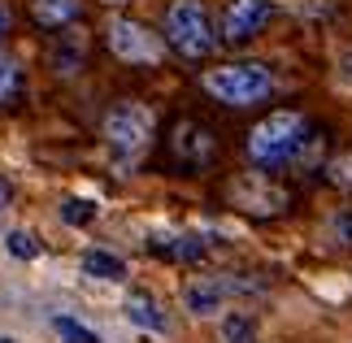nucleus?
Segmentation results:
<instances>
[{
    "instance_id": "18",
    "label": "nucleus",
    "mask_w": 352,
    "mask_h": 343,
    "mask_svg": "<svg viewBox=\"0 0 352 343\" xmlns=\"http://www.w3.org/2000/svg\"><path fill=\"white\" fill-rule=\"evenodd\" d=\"M61 222H70V226L96 222V204H91V200H65L61 204Z\"/></svg>"
},
{
    "instance_id": "16",
    "label": "nucleus",
    "mask_w": 352,
    "mask_h": 343,
    "mask_svg": "<svg viewBox=\"0 0 352 343\" xmlns=\"http://www.w3.org/2000/svg\"><path fill=\"white\" fill-rule=\"evenodd\" d=\"M52 331H57L61 343H100V335L87 331L78 318H52Z\"/></svg>"
},
{
    "instance_id": "24",
    "label": "nucleus",
    "mask_w": 352,
    "mask_h": 343,
    "mask_svg": "<svg viewBox=\"0 0 352 343\" xmlns=\"http://www.w3.org/2000/svg\"><path fill=\"white\" fill-rule=\"evenodd\" d=\"M0 343H13V339H5V335H0Z\"/></svg>"
},
{
    "instance_id": "10",
    "label": "nucleus",
    "mask_w": 352,
    "mask_h": 343,
    "mask_svg": "<svg viewBox=\"0 0 352 343\" xmlns=\"http://www.w3.org/2000/svg\"><path fill=\"white\" fill-rule=\"evenodd\" d=\"M226 296H231V287L222 278H196L183 287V305L187 313H196V318H213V313H222Z\"/></svg>"
},
{
    "instance_id": "13",
    "label": "nucleus",
    "mask_w": 352,
    "mask_h": 343,
    "mask_svg": "<svg viewBox=\"0 0 352 343\" xmlns=\"http://www.w3.org/2000/svg\"><path fill=\"white\" fill-rule=\"evenodd\" d=\"M83 274L87 278H100V283H122L126 278V261L122 256H113V252H100V248H91V252H83Z\"/></svg>"
},
{
    "instance_id": "23",
    "label": "nucleus",
    "mask_w": 352,
    "mask_h": 343,
    "mask_svg": "<svg viewBox=\"0 0 352 343\" xmlns=\"http://www.w3.org/2000/svg\"><path fill=\"white\" fill-rule=\"evenodd\" d=\"M104 5H126V0H104Z\"/></svg>"
},
{
    "instance_id": "1",
    "label": "nucleus",
    "mask_w": 352,
    "mask_h": 343,
    "mask_svg": "<svg viewBox=\"0 0 352 343\" xmlns=\"http://www.w3.org/2000/svg\"><path fill=\"white\" fill-rule=\"evenodd\" d=\"M305 131H309V122H305V113H296V109H278V113L261 118L248 135V161L256 170L287 166V161L300 153Z\"/></svg>"
},
{
    "instance_id": "19",
    "label": "nucleus",
    "mask_w": 352,
    "mask_h": 343,
    "mask_svg": "<svg viewBox=\"0 0 352 343\" xmlns=\"http://www.w3.org/2000/svg\"><path fill=\"white\" fill-rule=\"evenodd\" d=\"M9 256H18V261H35L39 256V243H35V235L31 230H9Z\"/></svg>"
},
{
    "instance_id": "12",
    "label": "nucleus",
    "mask_w": 352,
    "mask_h": 343,
    "mask_svg": "<svg viewBox=\"0 0 352 343\" xmlns=\"http://www.w3.org/2000/svg\"><path fill=\"white\" fill-rule=\"evenodd\" d=\"M31 18L48 31H61L78 18V0H31Z\"/></svg>"
},
{
    "instance_id": "4",
    "label": "nucleus",
    "mask_w": 352,
    "mask_h": 343,
    "mask_svg": "<svg viewBox=\"0 0 352 343\" xmlns=\"http://www.w3.org/2000/svg\"><path fill=\"white\" fill-rule=\"evenodd\" d=\"M153 109L140 104V100H118L109 113H104V144H109V153L118 161H135L148 148V140H153Z\"/></svg>"
},
{
    "instance_id": "7",
    "label": "nucleus",
    "mask_w": 352,
    "mask_h": 343,
    "mask_svg": "<svg viewBox=\"0 0 352 343\" xmlns=\"http://www.w3.org/2000/svg\"><path fill=\"white\" fill-rule=\"evenodd\" d=\"M231 200L239 204V209H248V213H283L287 209V191L274 187L270 178L261 174H248V178H239V183L231 187Z\"/></svg>"
},
{
    "instance_id": "14",
    "label": "nucleus",
    "mask_w": 352,
    "mask_h": 343,
    "mask_svg": "<svg viewBox=\"0 0 352 343\" xmlns=\"http://www.w3.org/2000/svg\"><path fill=\"white\" fill-rule=\"evenodd\" d=\"M153 252L174 256V261H205V239H196V235H170V239H157Z\"/></svg>"
},
{
    "instance_id": "5",
    "label": "nucleus",
    "mask_w": 352,
    "mask_h": 343,
    "mask_svg": "<svg viewBox=\"0 0 352 343\" xmlns=\"http://www.w3.org/2000/svg\"><path fill=\"white\" fill-rule=\"evenodd\" d=\"M109 48L118 61H131V65H157L161 61V35H153L144 22L135 18H113L109 22Z\"/></svg>"
},
{
    "instance_id": "22",
    "label": "nucleus",
    "mask_w": 352,
    "mask_h": 343,
    "mask_svg": "<svg viewBox=\"0 0 352 343\" xmlns=\"http://www.w3.org/2000/svg\"><path fill=\"white\" fill-rule=\"evenodd\" d=\"M5 31H9V9L0 5V35H5Z\"/></svg>"
},
{
    "instance_id": "15",
    "label": "nucleus",
    "mask_w": 352,
    "mask_h": 343,
    "mask_svg": "<svg viewBox=\"0 0 352 343\" xmlns=\"http://www.w3.org/2000/svg\"><path fill=\"white\" fill-rule=\"evenodd\" d=\"M222 343H256V322L248 313H226L222 318Z\"/></svg>"
},
{
    "instance_id": "8",
    "label": "nucleus",
    "mask_w": 352,
    "mask_h": 343,
    "mask_svg": "<svg viewBox=\"0 0 352 343\" xmlns=\"http://www.w3.org/2000/svg\"><path fill=\"white\" fill-rule=\"evenodd\" d=\"M83 57H87V35H83V31H70V26H61V31L52 35V44H48L52 70L70 78V74L83 70Z\"/></svg>"
},
{
    "instance_id": "21",
    "label": "nucleus",
    "mask_w": 352,
    "mask_h": 343,
    "mask_svg": "<svg viewBox=\"0 0 352 343\" xmlns=\"http://www.w3.org/2000/svg\"><path fill=\"white\" fill-rule=\"evenodd\" d=\"M335 230H344V235H352V217H335Z\"/></svg>"
},
{
    "instance_id": "3",
    "label": "nucleus",
    "mask_w": 352,
    "mask_h": 343,
    "mask_svg": "<svg viewBox=\"0 0 352 343\" xmlns=\"http://www.w3.org/2000/svg\"><path fill=\"white\" fill-rule=\"evenodd\" d=\"M166 44L187 61H200L213 52L218 35H213V18L200 0H174L166 9Z\"/></svg>"
},
{
    "instance_id": "6",
    "label": "nucleus",
    "mask_w": 352,
    "mask_h": 343,
    "mask_svg": "<svg viewBox=\"0 0 352 343\" xmlns=\"http://www.w3.org/2000/svg\"><path fill=\"white\" fill-rule=\"evenodd\" d=\"M270 18H274V0H226L222 39L226 44H243V39H252Z\"/></svg>"
},
{
    "instance_id": "2",
    "label": "nucleus",
    "mask_w": 352,
    "mask_h": 343,
    "mask_svg": "<svg viewBox=\"0 0 352 343\" xmlns=\"http://www.w3.org/2000/svg\"><path fill=\"white\" fill-rule=\"evenodd\" d=\"M200 87H205L218 104H231V109H248V104H261L274 96V74L270 65H256V61H231V65H213V70L200 74Z\"/></svg>"
},
{
    "instance_id": "20",
    "label": "nucleus",
    "mask_w": 352,
    "mask_h": 343,
    "mask_svg": "<svg viewBox=\"0 0 352 343\" xmlns=\"http://www.w3.org/2000/svg\"><path fill=\"white\" fill-rule=\"evenodd\" d=\"M9 200H13V187L5 183V178H0V213H5V209H9Z\"/></svg>"
},
{
    "instance_id": "11",
    "label": "nucleus",
    "mask_w": 352,
    "mask_h": 343,
    "mask_svg": "<svg viewBox=\"0 0 352 343\" xmlns=\"http://www.w3.org/2000/svg\"><path fill=\"white\" fill-rule=\"evenodd\" d=\"M122 313H126L131 326H140V331H153V335H166V331H170L166 309H161L157 296H148V291H131L126 305H122Z\"/></svg>"
},
{
    "instance_id": "9",
    "label": "nucleus",
    "mask_w": 352,
    "mask_h": 343,
    "mask_svg": "<svg viewBox=\"0 0 352 343\" xmlns=\"http://www.w3.org/2000/svg\"><path fill=\"white\" fill-rule=\"evenodd\" d=\"M170 148H174V157H179L183 166H205V161L213 157V135L200 126V122H179Z\"/></svg>"
},
{
    "instance_id": "17",
    "label": "nucleus",
    "mask_w": 352,
    "mask_h": 343,
    "mask_svg": "<svg viewBox=\"0 0 352 343\" xmlns=\"http://www.w3.org/2000/svg\"><path fill=\"white\" fill-rule=\"evenodd\" d=\"M18 91H22V70L9 52H0V104H9Z\"/></svg>"
}]
</instances>
